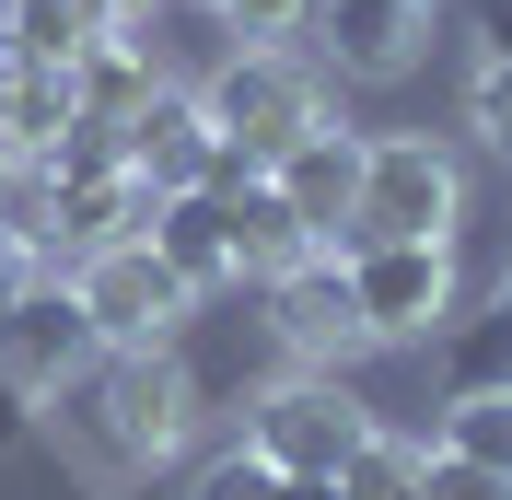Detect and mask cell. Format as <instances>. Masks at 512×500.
Segmentation results:
<instances>
[{"label": "cell", "instance_id": "cell-1", "mask_svg": "<svg viewBox=\"0 0 512 500\" xmlns=\"http://www.w3.org/2000/svg\"><path fill=\"white\" fill-rule=\"evenodd\" d=\"M47 407H59V454L70 466L105 477V489H128V477H152L163 454L187 442L198 384H187V361H175V338H152V349H94Z\"/></svg>", "mask_w": 512, "mask_h": 500}, {"label": "cell", "instance_id": "cell-2", "mask_svg": "<svg viewBox=\"0 0 512 500\" xmlns=\"http://www.w3.org/2000/svg\"><path fill=\"white\" fill-rule=\"evenodd\" d=\"M454 152L443 140H361V198H350V221H338V233H326L315 256H338V268H350L361 245H384V233H454Z\"/></svg>", "mask_w": 512, "mask_h": 500}, {"label": "cell", "instance_id": "cell-3", "mask_svg": "<svg viewBox=\"0 0 512 500\" xmlns=\"http://www.w3.org/2000/svg\"><path fill=\"white\" fill-rule=\"evenodd\" d=\"M198 117L222 128V140H245L256 163H280L291 140H303V128L326 117V94H315V70L291 59V47H245V59H222V70H210Z\"/></svg>", "mask_w": 512, "mask_h": 500}, {"label": "cell", "instance_id": "cell-4", "mask_svg": "<svg viewBox=\"0 0 512 500\" xmlns=\"http://www.w3.org/2000/svg\"><path fill=\"white\" fill-rule=\"evenodd\" d=\"M94 314H82V291L70 280H24V291H0V407H35V396H59L82 361H94Z\"/></svg>", "mask_w": 512, "mask_h": 500}, {"label": "cell", "instance_id": "cell-5", "mask_svg": "<svg viewBox=\"0 0 512 500\" xmlns=\"http://www.w3.org/2000/svg\"><path fill=\"white\" fill-rule=\"evenodd\" d=\"M245 442H256L280 477H338L361 442H373V419H361V396H350L338 373H291V384H268V396H256Z\"/></svg>", "mask_w": 512, "mask_h": 500}, {"label": "cell", "instance_id": "cell-6", "mask_svg": "<svg viewBox=\"0 0 512 500\" xmlns=\"http://www.w3.org/2000/svg\"><path fill=\"white\" fill-rule=\"evenodd\" d=\"M70 291H82V314H94V338H105V349H152V338H175V326L198 314V291L152 256V233L94 245L82 268H70Z\"/></svg>", "mask_w": 512, "mask_h": 500}, {"label": "cell", "instance_id": "cell-7", "mask_svg": "<svg viewBox=\"0 0 512 500\" xmlns=\"http://www.w3.org/2000/svg\"><path fill=\"white\" fill-rule=\"evenodd\" d=\"M350 303L373 338H431L454 314V245L443 233H384V245L350 256Z\"/></svg>", "mask_w": 512, "mask_h": 500}, {"label": "cell", "instance_id": "cell-8", "mask_svg": "<svg viewBox=\"0 0 512 500\" xmlns=\"http://www.w3.org/2000/svg\"><path fill=\"white\" fill-rule=\"evenodd\" d=\"M268 338L291 349V361H350L373 326H361V303H350V268L338 256H303V268H280L268 280Z\"/></svg>", "mask_w": 512, "mask_h": 500}, {"label": "cell", "instance_id": "cell-9", "mask_svg": "<svg viewBox=\"0 0 512 500\" xmlns=\"http://www.w3.org/2000/svg\"><path fill=\"white\" fill-rule=\"evenodd\" d=\"M419 35H431V0H315V47L350 82H396L419 59Z\"/></svg>", "mask_w": 512, "mask_h": 500}, {"label": "cell", "instance_id": "cell-10", "mask_svg": "<svg viewBox=\"0 0 512 500\" xmlns=\"http://www.w3.org/2000/svg\"><path fill=\"white\" fill-rule=\"evenodd\" d=\"M268 187H280V198H291V221H303V233L326 245V233L350 221V198H361V140L315 117V128H303L280 163H268Z\"/></svg>", "mask_w": 512, "mask_h": 500}, {"label": "cell", "instance_id": "cell-11", "mask_svg": "<svg viewBox=\"0 0 512 500\" xmlns=\"http://www.w3.org/2000/svg\"><path fill=\"white\" fill-rule=\"evenodd\" d=\"M128 128V175H140V187H198V175H210V117H198V94H152L140 105V117H117Z\"/></svg>", "mask_w": 512, "mask_h": 500}, {"label": "cell", "instance_id": "cell-12", "mask_svg": "<svg viewBox=\"0 0 512 500\" xmlns=\"http://www.w3.org/2000/svg\"><path fill=\"white\" fill-rule=\"evenodd\" d=\"M152 198L140 175H70L59 187V221H47V256H94V245H128V233H152Z\"/></svg>", "mask_w": 512, "mask_h": 500}, {"label": "cell", "instance_id": "cell-13", "mask_svg": "<svg viewBox=\"0 0 512 500\" xmlns=\"http://www.w3.org/2000/svg\"><path fill=\"white\" fill-rule=\"evenodd\" d=\"M152 256H163L187 291H222V280H233V221H222V198H210V187L152 198Z\"/></svg>", "mask_w": 512, "mask_h": 500}, {"label": "cell", "instance_id": "cell-14", "mask_svg": "<svg viewBox=\"0 0 512 500\" xmlns=\"http://www.w3.org/2000/svg\"><path fill=\"white\" fill-rule=\"evenodd\" d=\"M222 221H233V280H280V268H303L315 256V233L291 221V198L256 175L245 198H222Z\"/></svg>", "mask_w": 512, "mask_h": 500}, {"label": "cell", "instance_id": "cell-15", "mask_svg": "<svg viewBox=\"0 0 512 500\" xmlns=\"http://www.w3.org/2000/svg\"><path fill=\"white\" fill-rule=\"evenodd\" d=\"M70 117H82L70 70H47V59H12V70H0V140H12V152H47Z\"/></svg>", "mask_w": 512, "mask_h": 500}, {"label": "cell", "instance_id": "cell-16", "mask_svg": "<svg viewBox=\"0 0 512 500\" xmlns=\"http://www.w3.org/2000/svg\"><path fill=\"white\" fill-rule=\"evenodd\" d=\"M443 373H454V396H501L512 384V291L489 314H454L443 326Z\"/></svg>", "mask_w": 512, "mask_h": 500}, {"label": "cell", "instance_id": "cell-17", "mask_svg": "<svg viewBox=\"0 0 512 500\" xmlns=\"http://www.w3.org/2000/svg\"><path fill=\"white\" fill-rule=\"evenodd\" d=\"M94 0H12V59H47V70H70L82 47H94Z\"/></svg>", "mask_w": 512, "mask_h": 500}, {"label": "cell", "instance_id": "cell-18", "mask_svg": "<svg viewBox=\"0 0 512 500\" xmlns=\"http://www.w3.org/2000/svg\"><path fill=\"white\" fill-rule=\"evenodd\" d=\"M35 163H47L59 187H70V175H128V128H117V117H70Z\"/></svg>", "mask_w": 512, "mask_h": 500}, {"label": "cell", "instance_id": "cell-19", "mask_svg": "<svg viewBox=\"0 0 512 500\" xmlns=\"http://www.w3.org/2000/svg\"><path fill=\"white\" fill-rule=\"evenodd\" d=\"M443 454H478V466H501V477H512V384H501V396H454Z\"/></svg>", "mask_w": 512, "mask_h": 500}, {"label": "cell", "instance_id": "cell-20", "mask_svg": "<svg viewBox=\"0 0 512 500\" xmlns=\"http://www.w3.org/2000/svg\"><path fill=\"white\" fill-rule=\"evenodd\" d=\"M338 500H419V442H361L350 466H338Z\"/></svg>", "mask_w": 512, "mask_h": 500}, {"label": "cell", "instance_id": "cell-21", "mask_svg": "<svg viewBox=\"0 0 512 500\" xmlns=\"http://www.w3.org/2000/svg\"><path fill=\"white\" fill-rule=\"evenodd\" d=\"M419 500H512V477L478 466V454H443V442H431V454H419Z\"/></svg>", "mask_w": 512, "mask_h": 500}, {"label": "cell", "instance_id": "cell-22", "mask_svg": "<svg viewBox=\"0 0 512 500\" xmlns=\"http://www.w3.org/2000/svg\"><path fill=\"white\" fill-rule=\"evenodd\" d=\"M245 47H280V35H315V0H222Z\"/></svg>", "mask_w": 512, "mask_h": 500}, {"label": "cell", "instance_id": "cell-23", "mask_svg": "<svg viewBox=\"0 0 512 500\" xmlns=\"http://www.w3.org/2000/svg\"><path fill=\"white\" fill-rule=\"evenodd\" d=\"M268 489H280V466H268V454H256V442H233L222 466L198 477V500H268Z\"/></svg>", "mask_w": 512, "mask_h": 500}, {"label": "cell", "instance_id": "cell-24", "mask_svg": "<svg viewBox=\"0 0 512 500\" xmlns=\"http://www.w3.org/2000/svg\"><path fill=\"white\" fill-rule=\"evenodd\" d=\"M478 140H489V152H512V47L478 70Z\"/></svg>", "mask_w": 512, "mask_h": 500}, {"label": "cell", "instance_id": "cell-25", "mask_svg": "<svg viewBox=\"0 0 512 500\" xmlns=\"http://www.w3.org/2000/svg\"><path fill=\"white\" fill-rule=\"evenodd\" d=\"M478 35H489V59L512 47V0H478Z\"/></svg>", "mask_w": 512, "mask_h": 500}, {"label": "cell", "instance_id": "cell-26", "mask_svg": "<svg viewBox=\"0 0 512 500\" xmlns=\"http://www.w3.org/2000/svg\"><path fill=\"white\" fill-rule=\"evenodd\" d=\"M24 280H35V256L12 245V233H0V291H24Z\"/></svg>", "mask_w": 512, "mask_h": 500}, {"label": "cell", "instance_id": "cell-27", "mask_svg": "<svg viewBox=\"0 0 512 500\" xmlns=\"http://www.w3.org/2000/svg\"><path fill=\"white\" fill-rule=\"evenodd\" d=\"M268 500H338V477H280Z\"/></svg>", "mask_w": 512, "mask_h": 500}, {"label": "cell", "instance_id": "cell-28", "mask_svg": "<svg viewBox=\"0 0 512 500\" xmlns=\"http://www.w3.org/2000/svg\"><path fill=\"white\" fill-rule=\"evenodd\" d=\"M0 70H12V0H0Z\"/></svg>", "mask_w": 512, "mask_h": 500}, {"label": "cell", "instance_id": "cell-29", "mask_svg": "<svg viewBox=\"0 0 512 500\" xmlns=\"http://www.w3.org/2000/svg\"><path fill=\"white\" fill-rule=\"evenodd\" d=\"M0 163H12V140H0Z\"/></svg>", "mask_w": 512, "mask_h": 500}]
</instances>
